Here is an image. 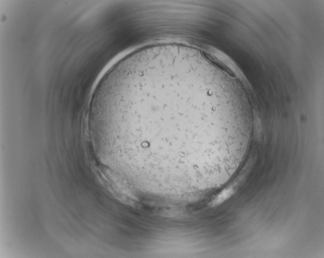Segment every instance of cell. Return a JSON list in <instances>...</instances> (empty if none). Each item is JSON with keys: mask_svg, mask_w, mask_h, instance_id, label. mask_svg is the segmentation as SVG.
Listing matches in <instances>:
<instances>
[{"mask_svg": "<svg viewBox=\"0 0 324 258\" xmlns=\"http://www.w3.org/2000/svg\"><path fill=\"white\" fill-rule=\"evenodd\" d=\"M190 87H160L149 95L131 117L125 140L179 141L199 147L209 158L233 139L236 127L220 109L196 115L190 107Z\"/></svg>", "mask_w": 324, "mask_h": 258, "instance_id": "obj_1", "label": "cell"}, {"mask_svg": "<svg viewBox=\"0 0 324 258\" xmlns=\"http://www.w3.org/2000/svg\"><path fill=\"white\" fill-rule=\"evenodd\" d=\"M232 190L228 189L221 192L217 197L213 201L212 204L214 205L218 204L228 198L232 194Z\"/></svg>", "mask_w": 324, "mask_h": 258, "instance_id": "obj_2", "label": "cell"}]
</instances>
